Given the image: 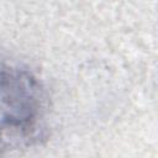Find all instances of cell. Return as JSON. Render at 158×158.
<instances>
[{
  "label": "cell",
  "instance_id": "1",
  "mask_svg": "<svg viewBox=\"0 0 158 158\" xmlns=\"http://www.w3.org/2000/svg\"><path fill=\"white\" fill-rule=\"evenodd\" d=\"M48 98L38 77L17 63L0 60V158L44 139Z\"/></svg>",
  "mask_w": 158,
  "mask_h": 158
}]
</instances>
